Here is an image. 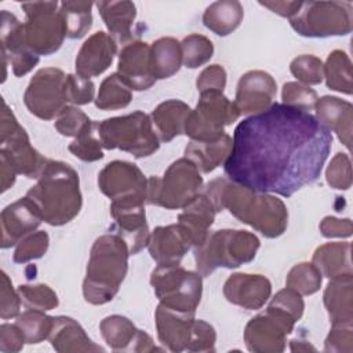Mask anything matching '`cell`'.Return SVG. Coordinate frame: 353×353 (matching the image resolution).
Here are the masks:
<instances>
[{"label":"cell","mask_w":353,"mask_h":353,"mask_svg":"<svg viewBox=\"0 0 353 353\" xmlns=\"http://www.w3.org/2000/svg\"><path fill=\"white\" fill-rule=\"evenodd\" d=\"M21 7L26 14L23 30L29 50L39 57L57 52L66 37L63 19L57 11L58 3L32 1L22 3Z\"/></svg>","instance_id":"8fae6325"},{"label":"cell","mask_w":353,"mask_h":353,"mask_svg":"<svg viewBox=\"0 0 353 353\" xmlns=\"http://www.w3.org/2000/svg\"><path fill=\"white\" fill-rule=\"evenodd\" d=\"M154 319L159 341L165 349L174 353L188 350L194 330V313L174 310L159 303Z\"/></svg>","instance_id":"44dd1931"},{"label":"cell","mask_w":353,"mask_h":353,"mask_svg":"<svg viewBox=\"0 0 353 353\" xmlns=\"http://www.w3.org/2000/svg\"><path fill=\"white\" fill-rule=\"evenodd\" d=\"M272 284L262 274L234 273L223 284L226 301L247 310L261 309L270 298Z\"/></svg>","instance_id":"cb8c5ba5"},{"label":"cell","mask_w":353,"mask_h":353,"mask_svg":"<svg viewBox=\"0 0 353 353\" xmlns=\"http://www.w3.org/2000/svg\"><path fill=\"white\" fill-rule=\"evenodd\" d=\"M232 141L223 163L230 181L290 197L319 179L332 134L313 114L276 102L240 121Z\"/></svg>","instance_id":"6da1fadb"},{"label":"cell","mask_w":353,"mask_h":353,"mask_svg":"<svg viewBox=\"0 0 353 353\" xmlns=\"http://www.w3.org/2000/svg\"><path fill=\"white\" fill-rule=\"evenodd\" d=\"M296 320L283 309L269 305L265 312L252 317L244 330V342L250 352L277 353L285 349V338L292 332Z\"/></svg>","instance_id":"5bb4252c"},{"label":"cell","mask_w":353,"mask_h":353,"mask_svg":"<svg viewBox=\"0 0 353 353\" xmlns=\"http://www.w3.org/2000/svg\"><path fill=\"white\" fill-rule=\"evenodd\" d=\"M91 1H62L59 4V14L63 19L66 37L81 39L92 26Z\"/></svg>","instance_id":"8d00e7d4"},{"label":"cell","mask_w":353,"mask_h":353,"mask_svg":"<svg viewBox=\"0 0 353 353\" xmlns=\"http://www.w3.org/2000/svg\"><path fill=\"white\" fill-rule=\"evenodd\" d=\"M276 92L277 84L269 73L250 70L237 83L234 103L243 114L261 113L273 103Z\"/></svg>","instance_id":"d6986e66"},{"label":"cell","mask_w":353,"mask_h":353,"mask_svg":"<svg viewBox=\"0 0 353 353\" xmlns=\"http://www.w3.org/2000/svg\"><path fill=\"white\" fill-rule=\"evenodd\" d=\"M283 103L291 106L294 109H299L303 112L314 110L317 103V94L309 85H305L298 81H288L283 85L281 91Z\"/></svg>","instance_id":"f6af8a7d"},{"label":"cell","mask_w":353,"mask_h":353,"mask_svg":"<svg viewBox=\"0 0 353 353\" xmlns=\"http://www.w3.org/2000/svg\"><path fill=\"white\" fill-rule=\"evenodd\" d=\"M26 197L37 205L46 223L51 226L69 223L77 216L83 204L79 174L70 164L48 159L37 183L28 190Z\"/></svg>","instance_id":"3957f363"},{"label":"cell","mask_w":353,"mask_h":353,"mask_svg":"<svg viewBox=\"0 0 353 353\" xmlns=\"http://www.w3.org/2000/svg\"><path fill=\"white\" fill-rule=\"evenodd\" d=\"M50 237L44 230H39L23 237L18 244L12 255L15 263H26L33 259L41 258L48 248Z\"/></svg>","instance_id":"bcb514c9"},{"label":"cell","mask_w":353,"mask_h":353,"mask_svg":"<svg viewBox=\"0 0 353 353\" xmlns=\"http://www.w3.org/2000/svg\"><path fill=\"white\" fill-rule=\"evenodd\" d=\"M317 120L335 132L339 141L350 150L352 148V124H353V106L350 102L338 97H321L317 99L316 108Z\"/></svg>","instance_id":"4316f807"},{"label":"cell","mask_w":353,"mask_h":353,"mask_svg":"<svg viewBox=\"0 0 353 353\" xmlns=\"http://www.w3.org/2000/svg\"><path fill=\"white\" fill-rule=\"evenodd\" d=\"M130 255L128 244L117 233L102 234L94 241L83 281L88 303L103 305L114 298L127 274Z\"/></svg>","instance_id":"277c9868"},{"label":"cell","mask_w":353,"mask_h":353,"mask_svg":"<svg viewBox=\"0 0 353 353\" xmlns=\"http://www.w3.org/2000/svg\"><path fill=\"white\" fill-rule=\"evenodd\" d=\"M261 243L247 230L222 229L208 234L205 241L194 247V261L201 276H210L218 268H239L251 262Z\"/></svg>","instance_id":"5b68a950"},{"label":"cell","mask_w":353,"mask_h":353,"mask_svg":"<svg viewBox=\"0 0 353 353\" xmlns=\"http://www.w3.org/2000/svg\"><path fill=\"white\" fill-rule=\"evenodd\" d=\"M149 55L150 46L141 40L130 41L121 48L119 54L117 73L131 90L143 91L156 83V79L150 72Z\"/></svg>","instance_id":"7402d4cb"},{"label":"cell","mask_w":353,"mask_h":353,"mask_svg":"<svg viewBox=\"0 0 353 353\" xmlns=\"http://www.w3.org/2000/svg\"><path fill=\"white\" fill-rule=\"evenodd\" d=\"M324 79L328 88L352 95V62L345 51L334 50L330 52L324 63Z\"/></svg>","instance_id":"d590c367"},{"label":"cell","mask_w":353,"mask_h":353,"mask_svg":"<svg viewBox=\"0 0 353 353\" xmlns=\"http://www.w3.org/2000/svg\"><path fill=\"white\" fill-rule=\"evenodd\" d=\"M181 50L182 63L189 69H196L207 63L214 54L212 41L199 33H192L186 36L181 43Z\"/></svg>","instance_id":"60d3db41"},{"label":"cell","mask_w":353,"mask_h":353,"mask_svg":"<svg viewBox=\"0 0 353 353\" xmlns=\"http://www.w3.org/2000/svg\"><path fill=\"white\" fill-rule=\"evenodd\" d=\"M320 232L324 237H349L352 234V221L349 218H335V216H325L320 225Z\"/></svg>","instance_id":"6f0895ef"},{"label":"cell","mask_w":353,"mask_h":353,"mask_svg":"<svg viewBox=\"0 0 353 353\" xmlns=\"http://www.w3.org/2000/svg\"><path fill=\"white\" fill-rule=\"evenodd\" d=\"M95 128L102 148L120 149L137 159L148 157L160 148L150 116L141 110L95 123Z\"/></svg>","instance_id":"8992f818"},{"label":"cell","mask_w":353,"mask_h":353,"mask_svg":"<svg viewBox=\"0 0 353 353\" xmlns=\"http://www.w3.org/2000/svg\"><path fill=\"white\" fill-rule=\"evenodd\" d=\"M192 109L179 99H168L156 106L150 114L154 131L161 142H170L185 134V127Z\"/></svg>","instance_id":"f546056e"},{"label":"cell","mask_w":353,"mask_h":353,"mask_svg":"<svg viewBox=\"0 0 353 353\" xmlns=\"http://www.w3.org/2000/svg\"><path fill=\"white\" fill-rule=\"evenodd\" d=\"M269 305H273V306H277V307L283 309L284 312L291 314L296 321L302 317L303 309H305V303H303L302 295L298 294L296 291L288 288V287L280 290L272 298Z\"/></svg>","instance_id":"db71d44e"},{"label":"cell","mask_w":353,"mask_h":353,"mask_svg":"<svg viewBox=\"0 0 353 353\" xmlns=\"http://www.w3.org/2000/svg\"><path fill=\"white\" fill-rule=\"evenodd\" d=\"M192 244L178 223L157 226L148 243L150 256L157 265H178Z\"/></svg>","instance_id":"d4e9b609"},{"label":"cell","mask_w":353,"mask_h":353,"mask_svg":"<svg viewBox=\"0 0 353 353\" xmlns=\"http://www.w3.org/2000/svg\"><path fill=\"white\" fill-rule=\"evenodd\" d=\"M94 128H90L88 131H85L84 134L79 135L77 138H74L73 142L69 143L68 149L69 152L76 156L77 159L83 160V161H97L101 160L103 157V152H102V143L99 141V138H97L94 134Z\"/></svg>","instance_id":"7dc6e473"},{"label":"cell","mask_w":353,"mask_h":353,"mask_svg":"<svg viewBox=\"0 0 353 353\" xmlns=\"http://www.w3.org/2000/svg\"><path fill=\"white\" fill-rule=\"evenodd\" d=\"M94 121L76 106H66L55 120L57 131L63 137H74L84 134L94 127Z\"/></svg>","instance_id":"7bdbcfd3"},{"label":"cell","mask_w":353,"mask_h":353,"mask_svg":"<svg viewBox=\"0 0 353 353\" xmlns=\"http://www.w3.org/2000/svg\"><path fill=\"white\" fill-rule=\"evenodd\" d=\"M116 52L117 43L110 34L102 30L91 34L77 52L74 61L76 74L84 79L102 74L112 65Z\"/></svg>","instance_id":"603a6c76"},{"label":"cell","mask_w":353,"mask_h":353,"mask_svg":"<svg viewBox=\"0 0 353 353\" xmlns=\"http://www.w3.org/2000/svg\"><path fill=\"white\" fill-rule=\"evenodd\" d=\"M236 103L229 101L221 91L200 92V99L194 110L190 112L185 134L192 141H216L223 128L240 117Z\"/></svg>","instance_id":"7c38bea8"},{"label":"cell","mask_w":353,"mask_h":353,"mask_svg":"<svg viewBox=\"0 0 353 353\" xmlns=\"http://www.w3.org/2000/svg\"><path fill=\"white\" fill-rule=\"evenodd\" d=\"M66 74L58 68H43L30 79L23 102L28 110L41 120H52L68 106Z\"/></svg>","instance_id":"4fadbf2b"},{"label":"cell","mask_w":353,"mask_h":353,"mask_svg":"<svg viewBox=\"0 0 353 353\" xmlns=\"http://www.w3.org/2000/svg\"><path fill=\"white\" fill-rule=\"evenodd\" d=\"M323 299L332 325L353 324V276L330 279Z\"/></svg>","instance_id":"f1b7e54d"},{"label":"cell","mask_w":353,"mask_h":353,"mask_svg":"<svg viewBox=\"0 0 353 353\" xmlns=\"http://www.w3.org/2000/svg\"><path fill=\"white\" fill-rule=\"evenodd\" d=\"M285 287L296 291L301 295H312L321 287V273L313 263H296L287 274Z\"/></svg>","instance_id":"ab89813d"},{"label":"cell","mask_w":353,"mask_h":353,"mask_svg":"<svg viewBox=\"0 0 353 353\" xmlns=\"http://www.w3.org/2000/svg\"><path fill=\"white\" fill-rule=\"evenodd\" d=\"M203 193L211 200L216 212L229 210L233 216L268 239H276L287 229V207L269 193L255 192L226 178L212 179Z\"/></svg>","instance_id":"7a4b0ae2"},{"label":"cell","mask_w":353,"mask_h":353,"mask_svg":"<svg viewBox=\"0 0 353 353\" xmlns=\"http://www.w3.org/2000/svg\"><path fill=\"white\" fill-rule=\"evenodd\" d=\"M290 23L303 37L345 36L353 29V4L349 1H302Z\"/></svg>","instance_id":"ba28073f"},{"label":"cell","mask_w":353,"mask_h":353,"mask_svg":"<svg viewBox=\"0 0 353 353\" xmlns=\"http://www.w3.org/2000/svg\"><path fill=\"white\" fill-rule=\"evenodd\" d=\"M43 222L37 205L29 197L8 204L0 215L1 248H10L18 244L23 237L33 233Z\"/></svg>","instance_id":"ac0fdd59"},{"label":"cell","mask_w":353,"mask_h":353,"mask_svg":"<svg viewBox=\"0 0 353 353\" xmlns=\"http://www.w3.org/2000/svg\"><path fill=\"white\" fill-rule=\"evenodd\" d=\"M232 138L225 132L216 141H190L185 148V157L189 159L199 171L210 174L230 154Z\"/></svg>","instance_id":"1f68e13d"},{"label":"cell","mask_w":353,"mask_h":353,"mask_svg":"<svg viewBox=\"0 0 353 353\" xmlns=\"http://www.w3.org/2000/svg\"><path fill=\"white\" fill-rule=\"evenodd\" d=\"M325 352L352 353L353 352V328L352 325H332L324 342Z\"/></svg>","instance_id":"f5cc1de1"},{"label":"cell","mask_w":353,"mask_h":353,"mask_svg":"<svg viewBox=\"0 0 353 353\" xmlns=\"http://www.w3.org/2000/svg\"><path fill=\"white\" fill-rule=\"evenodd\" d=\"M132 99L131 88L121 80L119 73H112L99 85L95 106L101 110H117L130 105Z\"/></svg>","instance_id":"74e56055"},{"label":"cell","mask_w":353,"mask_h":353,"mask_svg":"<svg viewBox=\"0 0 353 353\" xmlns=\"http://www.w3.org/2000/svg\"><path fill=\"white\" fill-rule=\"evenodd\" d=\"M0 21L1 57L4 69L7 68L8 61L12 66V73L17 77L25 76L39 63L40 57L26 46L23 23L14 14L3 10L0 14Z\"/></svg>","instance_id":"2e32d148"},{"label":"cell","mask_w":353,"mask_h":353,"mask_svg":"<svg viewBox=\"0 0 353 353\" xmlns=\"http://www.w3.org/2000/svg\"><path fill=\"white\" fill-rule=\"evenodd\" d=\"M98 186L112 201L137 200L146 203L148 179L134 163L114 160L106 164L98 174Z\"/></svg>","instance_id":"9a60e30c"},{"label":"cell","mask_w":353,"mask_h":353,"mask_svg":"<svg viewBox=\"0 0 353 353\" xmlns=\"http://www.w3.org/2000/svg\"><path fill=\"white\" fill-rule=\"evenodd\" d=\"M290 70L299 83L305 85L320 84L324 79V65L320 58L314 55H299L292 59Z\"/></svg>","instance_id":"ee69618b"},{"label":"cell","mask_w":353,"mask_h":353,"mask_svg":"<svg viewBox=\"0 0 353 353\" xmlns=\"http://www.w3.org/2000/svg\"><path fill=\"white\" fill-rule=\"evenodd\" d=\"M0 159L4 160L17 174L26 178H39L48 159L41 156L29 141L22 125H19L12 110L3 102L0 127Z\"/></svg>","instance_id":"30bf717a"},{"label":"cell","mask_w":353,"mask_h":353,"mask_svg":"<svg viewBox=\"0 0 353 353\" xmlns=\"http://www.w3.org/2000/svg\"><path fill=\"white\" fill-rule=\"evenodd\" d=\"M350 250L352 245L347 241L325 243L316 248L312 263L319 269L321 276L328 279L353 276Z\"/></svg>","instance_id":"4dcf8cb0"},{"label":"cell","mask_w":353,"mask_h":353,"mask_svg":"<svg viewBox=\"0 0 353 353\" xmlns=\"http://www.w3.org/2000/svg\"><path fill=\"white\" fill-rule=\"evenodd\" d=\"M150 72L153 77L168 79L174 76L182 65L181 43L174 37H160L150 46Z\"/></svg>","instance_id":"836d02e7"},{"label":"cell","mask_w":353,"mask_h":353,"mask_svg":"<svg viewBox=\"0 0 353 353\" xmlns=\"http://www.w3.org/2000/svg\"><path fill=\"white\" fill-rule=\"evenodd\" d=\"M203 188L199 168L186 157L174 161L161 178L148 179L146 203L167 210L186 207Z\"/></svg>","instance_id":"52a82bcc"},{"label":"cell","mask_w":353,"mask_h":353,"mask_svg":"<svg viewBox=\"0 0 353 353\" xmlns=\"http://www.w3.org/2000/svg\"><path fill=\"white\" fill-rule=\"evenodd\" d=\"M25 336L17 324H1L0 325V352L15 353L23 347Z\"/></svg>","instance_id":"9f6ffc18"},{"label":"cell","mask_w":353,"mask_h":353,"mask_svg":"<svg viewBox=\"0 0 353 353\" xmlns=\"http://www.w3.org/2000/svg\"><path fill=\"white\" fill-rule=\"evenodd\" d=\"M327 183L339 190H346L352 186V163L346 153H336L325 171Z\"/></svg>","instance_id":"c3c4849f"},{"label":"cell","mask_w":353,"mask_h":353,"mask_svg":"<svg viewBox=\"0 0 353 353\" xmlns=\"http://www.w3.org/2000/svg\"><path fill=\"white\" fill-rule=\"evenodd\" d=\"M215 208L211 200L204 194L199 193L178 215V225L189 239L192 247L201 245L207 236L211 225L215 219Z\"/></svg>","instance_id":"484cf974"},{"label":"cell","mask_w":353,"mask_h":353,"mask_svg":"<svg viewBox=\"0 0 353 353\" xmlns=\"http://www.w3.org/2000/svg\"><path fill=\"white\" fill-rule=\"evenodd\" d=\"M0 165H1V170H0L1 192H6L7 189H10L14 185L15 178H17V172L1 159H0Z\"/></svg>","instance_id":"91938a15"},{"label":"cell","mask_w":353,"mask_h":353,"mask_svg":"<svg viewBox=\"0 0 353 353\" xmlns=\"http://www.w3.org/2000/svg\"><path fill=\"white\" fill-rule=\"evenodd\" d=\"M244 17L240 1L222 0L210 4L203 14V23L218 36H228L236 30Z\"/></svg>","instance_id":"e575fe53"},{"label":"cell","mask_w":353,"mask_h":353,"mask_svg":"<svg viewBox=\"0 0 353 353\" xmlns=\"http://www.w3.org/2000/svg\"><path fill=\"white\" fill-rule=\"evenodd\" d=\"M54 323L52 316H47L43 310L28 309L18 316L15 324L21 328L26 343H40L48 339Z\"/></svg>","instance_id":"f35d334b"},{"label":"cell","mask_w":353,"mask_h":353,"mask_svg":"<svg viewBox=\"0 0 353 353\" xmlns=\"http://www.w3.org/2000/svg\"><path fill=\"white\" fill-rule=\"evenodd\" d=\"M150 284L160 303L179 312L194 313L203 292L199 272L178 265H157L150 276Z\"/></svg>","instance_id":"9c48e42d"},{"label":"cell","mask_w":353,"mask_h":353,"mask_svg":"<svg viewBox=\"0 0 353 353\" xmlns=\"http://www.w3.org/2000/svg\"><path fill=\"white\" fill-rule=\"evenodd\" d=\"M290 347L292 352H295V350H316V347L312 346L309 342L296 341V339L290 341Z\"/></svg>","instance_id":"94428289"},{"label":"cell","mask_w":353,"mask_h":353,"mask_svg":"<svg viewBox=\"0 0 353 353\" xmlns=\"http://www.w3.org/2000/svg\"><path fill=\"white\" fill-rule=\"evenodd\" d=\"M101 335L114 352H153L161 350L153 343L150 335L138 330L134 323L120 314L105 317L99 324Z\"/></svg>","instance_id":"ffe728a7"},{"label":"cell","mask_w":353,"mask_h":353,"mask_svg":"<svg viewBox=\"0 0 353 353\" xmlns=\"http://www.w3.org/2000/svg\"><path fill=\"white\" fill-rule=\"evenodd\" d=\"M17 291L26 309L46 312L58 306V296L47 284H22Z\"/></svg>","instance_id":"b9f144b4"},{"label":"cell","mask_w":353,"mask_h":353,"mask_svg":"<svg viewBox=\"0 0 353 353\" xmlns=\"http://www.w3.org/2000/svg\"><path fill=\"white\" fill-rule=\"evenodd\" d=\"M65 92L68 103L87 105L94 99L95 85L91 79L80 77L79 74H66Z\"/></svg>","instance_id":"681fc988"},{"label":"cell","mask_w":353,"mask_h":353,"mask_svg":"<svg viewBox=\"0 0 353 353\" xmlns=\"http://www.w3.org/2000/svg\"><path fill=\"white\" fill-rule=\"evenodd\" d=\"M196 85L199 92H205V91L223 92L226 85V70L218 63L210 65L199 74L196 80Z\"/></svg>","instance_id":"11a10c76"},{"label":"cell","mask_w":353,"mask_h":353,"mask_svg":"<svg viewBox=\"0 0 353 353\" xmlns=\"http://www.w3.org/2000/svg\"><path fill=\"white\" fill-rule=\"evenodd\" d=\"M110 215L114 221L116 233L125 240L131 255L148 245L150 232L143 201H112Z\"/></svg>","instance_id":"e0dca14e"},{"label":"cell","mask_w":353,"mask_h":353,"mask_svg":"<svg viewBox=\"0 0 353 353\" xmlns=\"http://www.w3.org/2000/svg\"><path fill=\"white\" fill-rule=\"evenodd\" d=\"M48 341L54 350L59 353L79 352H103V349L92 342L84 328L72 317L55 316Z\"/></svg>","instance_id":"83f0119b"},{"label":"cell","mask_w":353,"mask_h":353,"mask_svg":"<svg viewBox=\"0 0 353 353\" xmlns=\"http://www.w3.org/2000/svg\"><path fill=\"white\" fill-rule=\"evenodd\" d=\"M259 4L280 17L291 19L299 11L302 1H259Z\"/></svg>","instance_id":"680465c9"},{"label":"cell","mask_w":353,"mask_h":353,"mask_svg":"<svg viewBox=\"0 0 353 353\" xmlns=\"http://www.w3.org/2000/svg\"><path fill=\"white\" fill-rule=\"evenodd\" d=\"M215 341L216 332L214 327L204 320H196L192 341L188 346V352H214Z\"/></svg>","instance_id":"816d5d0a"},{"label":"cell","mask_w":353,"mask_h":353,"mask_svg":"<svg viewBox=\"0 0 353 353\" xmlns=\"http://www.w3.org/2000/svg\"><path fill=\"white\" fill-rule=\"evenodd\" d=\"M95 6L116 43H125L131 39V28L137 17V7L132 1H98Z\"/></svg>","instance_id":"d6a6232c"},{"label":"cell","mask_w":353,"mask_h":353,"mask_svg":"<svg viewBox=\"0 0 353 353\" xmlns=\"http://www.w3.org/2000/svg\"><path fill=\"white\" fill-rule=\"evenodd\" d=\"M21 298L14 290L11 280L6 272H1V292H0V317L3 320L18 317L21 309Z\"/></svg>","instance_id":"f907efd6"}]
</instances>
